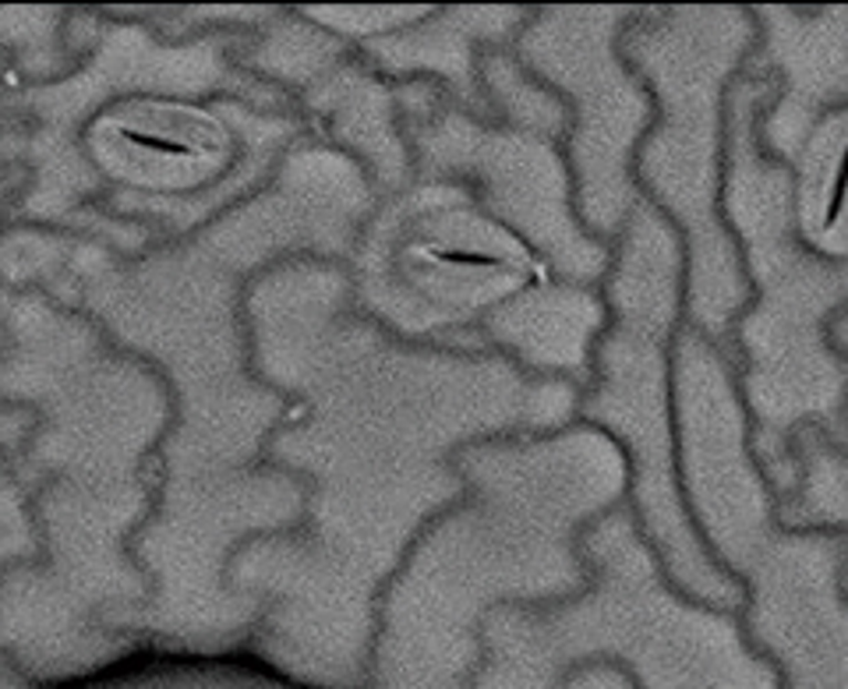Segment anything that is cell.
Listing matches in <instances>:
<instances>
[{
    "instance_id": "obj_1",
    "label": "cell",
    "mask_w": 848,
    "mask_h": 689,
    "mask_svg": "<svg viewBox=\"0 0 848 689\" xmlns=\"http://www.w3.org/2000/svg\"><path fill=\"white\" fill-rule=\"evenodd\" d=\"M679 244L658 212H637L626 230V248L616 276L619 322L601 351V389L594 393V421L611 428L622 449L637 495V516L651 531L664 566L697 594L739 602L729 573L703 552L693 516L679 495V439L664 400V330L676 319Z\"/></svg>"
},
{
    "instance_id": "obj_2",
    "label": "cell",
    "mask_w": 848,
    "mask_h": 689,
    "mask_svg": "<svg viewBox=\"0 0 848 689\" xmlns=\"http://www.w3.org/2000/svg\"><path fill=\"white\" fill-rule=\"evenodd\" d=\"M71 689H308V686L248 661L156 658L88 676Z\"/></svg>"
}]
</instances>
